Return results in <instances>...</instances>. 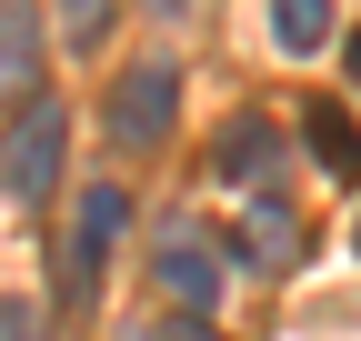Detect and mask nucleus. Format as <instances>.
I'll return each instance as SVG.
<instances>
[{
    "label": "nucleus",
    "instance_id": "nucleus-2",
    "mask_svg": "<svg viewBox=\"0 0 361 341\" xmlns=\"http://www.w3.org/2000/svg\"><path fill=\"white\" fill-rule=\"evenodd\" d=\"M111 141L121 151H161L171 141V120H180V61H130L121 80H111Z\"/></svg>",
    "mask_w": 361,
    "mask_h": 341
},
{
    "label": "nucleus",
    "instance_id": "nucleus-3",
    "mask_svg": "<svg viewBox=\"0 0 361 341\" xmlns=\"http://www.w3.org/2000/svg\"><path fill=\"white\" fill-rule=\"evenodd\" d=\"M61 151H71V111H61V101H30V111L11 120V151H0V181H11V201H20V211L51 201Z\"/></svg>",
    "mask_w": 361,
    "mask_h": 341
},
{
    "label": "nucleus",
    "instance_id": "nucleus-8",
    "mask_svg": "<svg viewBox=\"0 0 361 341\" xmlns=\"http://www.w3.org/2000/svg\"><path fill=\"white\" fill-rule=\"evenodd\" d=\"M271 40H281L291 61H311L331 40V0H271Z\"/></svg>",
    "mask_w": 361,
    "mask_h": 341
},
{
    "label": "nucleus",
    "instance_id": "nucleus-13",
    "mask_svg": "<svg viewBox=\"0 0 361 341\" xmlns=\"http://www.w3.org/2000/svg\"><path fill=\"white\" fill-rule=\"evenodd\" d=\"M171 341H221V331H211V321H180V331H171Z\"/></svg>",
    "mask_w": 361,
    "mask_h": 341
},
{
    "label": "nucleus",
    "instance_id": "nucleus-15",
    "mask_svg": "<svg viewBox=\"0 0 361 341\" xmlns=\"http://www.w3.org/2000/svg\"><path fill=\"white\" fill-rule=\"evenodd\" d=\"M351 241H361V231H351Z\"/></svg>",
    "mask_w": 361,
    "mask_h": 341
},
{
    "label": "nucleus",
    "instance_id": "nucleus-4",
    "mask_svg": "<svg viewBox=\"0 0 361 341\" xmlns=\"http://www.w3.org/2000/svg\"><path fill=\"white\" fill-rule=\"evenodd\" d=\"M161 291L180 302V321H211V302H221V251H211V231H191V221L161 231Z\"/></svg>",
    "mask_w": 361,
    "mask_h": 341
},
{
    "label": "nucleus",
    "instance_id": "nucleus-9",
    "mask_svg": "<svg viewBox=\"0 0 361 341\" xmlns=\"http://www.w3.org/2000/svg\"><path fill=\"white\" fill-rule=\"evenodd\" d=\"M271 161H281V141H271V120H231V131H221V170H231V181H271Z\"/></svg>",
    "mask_w": 361,
    "mask_h": 341
},
{
    "label": "nucleus",
    "instance_id": "nucleus-6",
    "mask_svg": "<svg viewBox=\"0 0 361 341\" xmlns=\"http://www.w3.org/2000/svg\"><path fill=\"white\" fill-rule=\"evenodd\" d=\"M241 251H251V261H271V271H291L301 251H311V231H301V211H281V201H271V211H251Z\"/></svg>",
    "mask_w": 361,
    "mask_h": 341
},
{
    "label": "nucleus",
    "instance_id": "nucleus-14",
    "mask_svg": "<svg viewBox=\"0 0 361 341\" xmlns=\"http://www.w3.org/2000/svg\"><path fill=\"white\" fill-rule=\"evenodd\" d=\"M351 80H361V30H351Z\"/></svg>",
    "mask_w": 361,
    "mask_h": 341
},
{
    "label": "nucleus",
    "instance_id": "nucleus-5",
    "mask_svg": "<svg viewBox=\"0 0 361 341\" xmlns=\"http://www.w3.org/2000/svg\"><path fill=\"white\" fill-rule=\"evenodd\" d=\"M40 0H0V111H30L40 101Z\"/></svg>",
    "mask_w": 361,
    "mask_h": 341
},
{
    "label": "nucleus",
    "instance_id": "nucleus-7",
    "mask_svg": "<svg viewBox=\"0 0 361 341\" xmlns=\"http://www.w3.org/2000/svg\"><path fill=\"white\" fill-rule=\"evenodd\" d=\"M311 161H322L331 181H361V131L341 120V101H311Z\"/></svg>",
    "mask_w": 361,
    "mask_h": 341
},
{
    "label": "nucleus",
    "instance_id": "nucleus-10",
    "mask_svg": "<svg viewBox=\"0 0 361 341\" xmlns=\"http://www.w3.org/2000/svg\"><path fill=\"white\" fill-rule=\"evenodd\" d=\"M61 30H71V51H101V30H111V0H61Z\"/></svg>",
    "mask_w": 361,
    "mask_h": 341
},
{
    "label": "nucleus",
    "instance_id": "nucleus-11",
    "mask_svg": "<svg viewBox=\"0 0 361 341\" xmlns=\"http://www.w3.org/2000/svg\"><path fill=\"white\" fill-rule=\"evenodd\" d=\"M0 341H40V311L30 302H0Z\"/></svg>",
    "mask_w": 361,
    "mask_h": 341
},
{
    "label": "nucleus",
    "instance_id": "nucleus-1",
    "mask_svg": "<svg viewBox=\"0 0 361 341\" xmlns=\"http://www.w3.org/2000/svg\"><path fill=\"white\" fill-rule=\"evenodd\" d=\"M121 221H130V191L121 181H90L71 201V221H61V302H101V261L121 251Z\"/></svg>",
    "mask_w": 361,
    "mask_h": 341
},
{
    "label": "nucleus",
    "instance_id": "nucleus-12",
    "mask_svg": "<svg viewBox=\"0 0 361 341\" xmlns=\"http://www.w3.org/2000/svg\"><path fill=\"white\" fill-rule=\"evenodd\" d=\"M141 11H151V20H180V11H191V0H141Z\"/></svg>",
    "mask_w": 361,
    "mask_h": 341
}]
</instances>
